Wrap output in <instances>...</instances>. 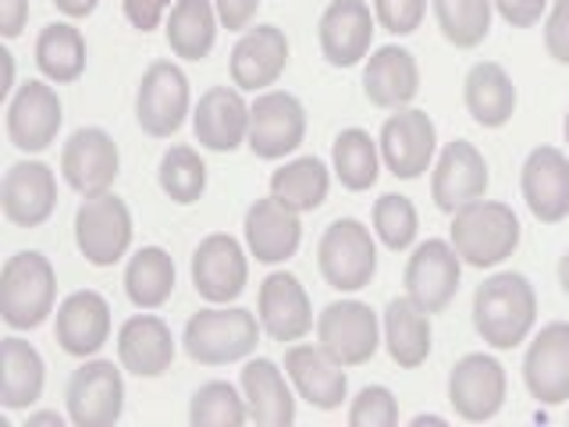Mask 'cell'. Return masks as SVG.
<instances>
[{"label": "cell", "mask_w": 569, "mask_h": 427, "mask_svg": "<svg viewBox=\"0 0 569 427\" xmlns=\"http://www.w3.org/2000/svg\"><path fill=\"white\" fill-rule=\"evenodd\" d=\"M533 320H538V296L516 271L491 275L473 296V328L491 349H516L527 342Z\"/></svg>", "instance_id": "obj_1"}, {"label": "cell", "mask_w": 569, "mask_h": 427, "mask_svg": "<svg viewBox=\"0 0 569 427\" xmlns=\"http://www.w3.org/2000/svg\"><path fill=\"white\" fill-rule=\"evenodd\" d=\"M53 296H58V275L43 254L26 249V254L8 257L4 275H0V317L8 328H40L53 314Z\"/></svg>", "instance_id": "obj_2"}, {"label": "cell", "mask_w": 569, "mask_h": 427, "mask_svg": "<svg viewBox=\"0 0 569 427\" xmlns=\"http://www.w3.org/2000/svg\"><path fill=\"white\" fill-rule=\"evenodd\" d=\"M520 246V218L498 200H477L452 214V249L470 267H495Z\"/></svg>", "instance_id": "obj_3"}, {"label": "cell", "mask_w": 569, "mask_h": 427, "mask_svg": "<svg viewBox=\"0 0 569 427\" xmlns=\"http://www.w3.org/2000/svg\"><path fill=\"white\" fill-rule=\"evenodd\" d=\"M257 338H260V317L239 307L231 310L207 307L189 317L182 346L189 352V360L203 367H221V364L246 360L257 349Z\"/></svg>", "instance_id": "obj_4"}, {"label": "cell", "mask_w": 569, "mask_h": 427, "mask_svg": "<svg viewBox=\"0 0 569 427\" xmlns=\"http://www.w3.org/2000/svg\"><path fill=\"white\" fill-rule=\"evenodd\" d=\"M320 275L338 292H360L378 271V246H373L370 228L356 218H338L325 228L317 242Z\"/></svg>", "instance_id": "obj_5"}, {"label": "cell", "mask_w": 569, "mask_h": 427, "mask_svg": "<svg viewBox=\"0 0 569 427\" xmlns=\"http://www.w3.org/2000/svg\"><path fill=\"white\" fill-rule=\"evenodd\" d=\"M79 254L93 267H114L132 246V214L121 196L100 192L86 196L76 214Z\"/></svg>", "instance_id": "obj_6"}, {"label": "cell", "mask_w": 569, "mask_h": 427, "mask_svg": "<svg viewBox=\"0 0 569 427\" xmlns=\"http://www.w3.org/2000/svg\"><path fill=\"white\" fill-rule=\"evenodd\" d=\"M189 79L174 61H153L139 79L136 121L153 139H168L182 129L189 115Z\"/></svg>", "instance_id": "obj_7"}, {"label": "cell", "mask_w": 569, "mask_h": 427, "mask_svg": "<svg viewBox=\"0 0 569 427\" xmlns=\"http://www.w3.org/2000/svg\"><path fill=\"white\" fill-rule=\"evenodd\" d=\"M317 346L342 367H360L381 346L378 317L360 299H338L317 317Z\"/></svg>", "instance_id": "obj_8"}, {"label": "cell", "mask_w": 569, "mask_h": 427, "mask_svg": "<svg viewBox=\"0 0 569 427\" xmlns=\"http://www.w3.org/2000/svg\"><path fill=\"white\" fill-rule=\"evenodd\" d=\"M307 136V111L302 103L284 93V89H267L249 103V150L260 160H281L292 150H299Z\"/></svg>", "instance_id": "obj_9"}, {"label": "cell", "mask_w": 569, "mask_h": 427, "mask_svg": "<svg viewBox=\"0 0 569 427\" xmlns=\"http://www.w3.org/2000/svg\"><path fill=\"white\" fill-rule=\"evenodd\" d=\"M68 420L76 427H111L124 409V381L114 360H86L68 381Z\"/></svg>", "instance_id": "obj_10"}, {"label": "cell", "mask_w": 569, "mask_h": 427, "mask_svg": "<svg viewBox=\"0 0 569 427\" xmlns=\"http://www.w3.org/2000/svg\"><path fill=\"white\" fill-rule=\"evenodd\" d=\"M378 147H381L388 171L402 178V182H413V178H420L435 160L438 132H435L431 115L417 111V107H402V111H396L381 125Z\"/></svg>", "instance_id": "obj_11"}, {"label": "cell", "mask_w": 569, "mask_h": 427, "mask_svg": "<svg viewBox=\"0 0 569 427\" xmlns=\"http://www.w3.org/2000/svg\"><path fill=\"white\" fill-rule=\"evenodd\" d=\"M449 403L470 424L498 417L506 406V367L485 352H470L449 374Z\"/></svg>", "instance_id": "obj_12"}, {"label": "cell", "mask_w": 569, "mask_h": 427, "mask_svg": "<svg viewBox=\"0 0 569 427\" xmlns=\"http://www.w3.org/2000/svg\"><path fill=\"white\" fill-rule=\"evenodd\" d=\"M488 160L473 142L456 139L441 150L438 165H435V178H431V196L435 207L445 214H456L462 207H470L477 200L488 196Z\"/></svg>", "instance_id": "obj_13"}, {"label": "cell", "mask_w": 569, "mask_h": 427, "mask_svg": "<svg viewBox=\"0 0 569 427\" xmlns=\"http://www.w3.org/2000/svg\"><path fill=\"white\" fill-rule=\"evenodd\" d=\"M462 260L445 239H427L406 264V296L427 314H441L459 289Z\"/></svg>", "instance_id": "obj_14"}, {"label": "cell", "mask_w": 569, "mask_h": 427, "mask_svg": "<svg viewBox=\"0 0 569 427\" xmlns=\"http://www.w3.org/2000/svg\"><path fill=\"white\" fill-rule=\"evenodd\" d=\"M61 97L58 89L47 82L29 79L26 86H18V93L11 97L8 107V136L22 153H43L61 132Z\"/></svg>", "instance_id": "obj_15"}, {"label": "cell", "mask_w": 569, "mask_h": 427, "mask_svg": "<svg viewBox=\"0 0 569 427\" xmlns=\"http://www.w3.org/2000/svg\"><path fill=\"white\" fill-rule=\"evenodd\" d=\"M249 281V264L242 246L224 236V231H213L207 236L192 254V285L207 302L221 307V302L239 299Z\"/></svg>", "instance_id": "obj_16"}, {"label": "cell", "mask_w": 569, "mask_h": 427, "mask_svg": "<svg viewBox=\"0 0 569 427\" xmlns=\"http://www.w3.org/2000/svg\"><path fill=\"white\" fill-rule=\"evenodd\" d=\"M121 168L114 139L103 129H79L61 150V175L79 196L111 192Z\"/></svg>", "instance_id": "obj_17"}, {"label": "cell", "mask_w": 569, "mask_h": 427, "mask_svg": "<svg viewBox=\"0 0 569 427\" xmlns=\"http://www.w3.org/2000/svg\"><path fill=\"white\" fill-rule=\"evenodd\" d=\"M4 218L18 228H40L58 207V178L43 160H18L0 186Z\"/></svg>", "instance_id": "obj_18"}, {"label": "cell", "mask_w": 569, "mask_h": 427, "mask_svg": "<svg viewBox=\"0 0 569 427\" xmlns=\"http://www.w3.org/2000/svg\"><path fill=\"white\" fill-rule=\"evenodd\" d=\"M527 391L545 406L569 403V325H545L527 349L523 360Z\"/></svg>", "instance_id": "obj_19"}, {"label": "cell", "mask_w": 569, "mask_h": 427, "mask_svg": "<svg viewBox=\"0 0 569 427\" xmlns=\"http://www.w3.org/2000/svg\"><path fill=\"white\" fill-rule=\"evenodd\" d=\"M257 317H260V328L281 346L299 342V338L313 328L310 296L299 285V278L289 271H274L263 278L260 296H257Z\"/></svg>", "instance_id": "obj_20"}, {"label": "cell", "mask_w": 569, "mask_h": 427, "mask_svg": "<svg viewBox=\"0 0 569 427\" xmlns=\"http://www.w3.org/2000/svg\"><path fill=\"white\" fill-rule=\"evenodd\" d=\"M320 53L331 68H352L370 53L373 14L367 0H331L320 14Z\"/></svg>", "instance_id": "obj_21"}, {"label": "cell", "mask_w": 569, "mask_h": 427, "mask_svg": "<svg viewBox=\"0 0 569 427\" xmlns=\"http://www.w3.org/2000/svg\"><path fill=\"white\" fill-rule=\"evenodd\" d=\"M192 132L196 142L213 153L239 150L249 136V103L242 100L239 89L231 86L207 89L192 111Z\"/></svg>", "instance_id": "obj_22"}, {"label": "cell", "mask_w": 569, "mask_h": 427, "mask_svg": "<svg viewBox=\"0 0 569 427\" xmlns=\"http://www.w3.org/2000/svg\"><path fill=\"white\" fill-rule=\"evenodd\" d=\"M53 335H58V346L68 356L89 360V356H97L107 346V338H111V307H107V299L93 289L71 292L58 307Z\"/></svg>", "instance_id": "obj_23"}, {"label": "cell", "mask_w": 569, "mask_h": 427, "mask_svg": "<svg viewBox=\"0 0 569 427\" xmlns=\"http://www.w3.org/2000/svg\"><path fill=\"white\" fill-rule=\"evenodd\" d=\"M523 200L545 225L569 218V157L556 147L530 150L523 165Z\"/></svg>", "instance_id": "obj_24"}, {"label": "cell", "mask_w": 569, "mask_h": 427, "mask_svg": "<svg viewBox=\"0 0 569 427\" xmlns=\"http://www.w3.org/2000/svg\"><path fill=\"white\" fill-rule=\"evenodd\" d=\"M284 64H289V40L278 26L246 29L231 50V82L249 93H260L281 79Z\"/></svg>", "instance_id": "obj_25"}, {"label": "cell", "mask_w": 569, "mask_h": 427, "mask_svg": "<svg viewBox=\"0 0 569 427\" xmlns=\"http://www.w3.org/2000/svg\"><path fill=\"white\" fill-rule=\"evenodd\" d=\"M284 374L296 385L299 399H307L313 409H338L349 391L342 364L320 346H292L284 352Z\"/></svg>", "instance_id": "obj_26"}, {"label": "cell", "mask_w": 569, "mask_h": 427, "mask_svg": "<svg viewBox=\"0 0 569 427\" xmlns=\"http://www.w3.org/2000/svg\"><path fill=\"white\" fill-rule=\"evenodd\" d=\"M363 93L381 111H402L420 93V68L406 47H381L363 68Z\"/></svg>", "instance_id": "obj_27"}, {"label": "cell", "mask_w": 569, "mask_h": 427, "mask_svg": "<svg viewBox=\"0 0 569 427\" xmlns=\"http://www.w3.org/2000/svg\"><path fill=\"white\" fill-rule=\"evenodd\" d=\"M118 360L136 378H160L174 364L171 328L157 314H136L118 331Z\"/></svg>", "instance_id": "obj_28"}, {"label": "cell", "mask_w": 569, "mask_h": 427, "mask_svg": "<svg viewBox=\"0 0 569 427\" xmlns=\"http://www.w3.org/2000/svg\"><path fill=\"white\" fill-rule=\"evenodd\" d=\"M302 242V225L299 214L278 203L274 196L257 200L246 210V246L260 264H284L296 257Z\"/></svg>", "instance_id": "obj_29"}, {"label": "cell", "mask_w": 569, "mask_h": 427, "mask_svg": "<svg viewBox=\"0 0 569 427\" xmlns=\"http://www.w3.org/2000/svg\"><path fill=\"white\" fill-rule=\"evenodd\" d=\"M242 396H246V409L249 420L260 427H289L296 424V399L292 388L284 381V374L257 356L242 367Z\"/></svg>", "instance_id": "obj_30"}, {"label": "cell", "mask_w": 569, "mask_h": 427, "mask_svg": "<svg viewBox=\"0 0 569 427\" xmlns=\"http://www.w3.org/2000/svg\"><path fill=\"white\" fill-rule=\"evenodd\" d=\"M385 346L399 367H420L431 356V314L409 296L391 299L385 310Z\"/></svg>", "instance_id": "obj_31"}, {"label": "cell", "mask_w": 569, "mask_h": 427, "mask_svg": "<svg viewBox=\"0 0 569 427\" xmlns=\"http://www.w3.org/2000/svg\"><path fill=\"white\" fill-rule=\"evenodd\" d=\"M43 396V356L26 338H4L0 346V403L8 409H29Z\"/></svg>", "instance_id": "obj_32"}, {"label": "cell", "mask_w": 569, "mask_h": 427, "mask_svg": "<svg viewBox=\"0 0 569 427\" xmlns=\"http://www.w3.org/2000/svg\"><path fill=\"white\" fill-rule=\"evenodd\" d=\"M467 111L485 129H502L516 115V86L509 71L495 61H480L467 76Z\"/></svg>", "instance_id": "obj_33"}, {"label": "cell", "mask_w": 569, "mask_h": 427, "mask_svg": "<svg viewBox=\"0 0 569 427\" xmlns=\"http://www.w3.org/2000/svg\"><path fill=\"white\" fill-rule=\"evenodd\" d=\"M218 8L213 0H174L168 14V47L174 58L203 61L218 40Z\"/></svg>", "instance_id": "obj_34"}, {"label": "cell", "mask_w": 569, "mask_h": 427, "mask_svg": "<svg viewBox=\"0 0 569 427\" xmlns=\"http://www.w3.org/2000/svg\"><path fill=\"white\" fill-rule=\"evenodd\" d=\"M124 292H129L132 307L139 310L164 307L174 292V260L168 249L142 246L129 260V267H124Z\"/></svg>", "instance_id": "obj_35"}, {"label": "cell", "mask_w": 569, "mask_h": 427, "mask_svg": "<svg viewBox=\"0 0 569 427\" xmlns=\"http://www.w3.org/2000/svg\"><path fill=\"white\" fill-rule=\"evenodd\" d=\"M328 189H331L328 168L320 165L317 157L289 160V165L271 175V196L289 210H296V214L317 210L320 203L328 200Z\"/></svg>", "instance_id": "obj_36"}, {"label": "cell", "mask_w": 569, "mask_h": 427, "mask_svg": "<svg viewBox=\"0 0 569 427\" xmlns=\"http://www.w3.org/2000/svg\"><path fill=\"white\" fill-rule=\"evenodd\" d=\"M36 64L40 71L58 86L76 82L86 71V40L76 26L68 22H53L40 32L36 40Z\"/></svg>", "instance_id": "obj_37"}, {"label": "cell", "mask_w": 569, "mask_h": 427, "mask_svg": "<svg viewBox=\"0 0 569 427\" xmlns=\"http://www.w3.org/2000/svg\"><path fill=\"white\" fill-rule=\"evenodd\" d=\"M378 142L370 139V132L363 129H346L338 132L335 147H331V160H335V175L349 192H367L373 182H378L381 171V157H378Z\"/></svg>", "instance_id": "obj_38"}, {"label": "cell", "mask_w": 569, "mask_h": 427, "mask_svg": "<svg viewBox=\"0 0 569 427\" xmlns=\"http://www.w3.org/2000/svg\"><path fill=\"white\" fill-rule=\"evenodd\" d=\"M491 0H435V18L441 36L459 50H473L491 32Z\"/></svg>", "instance_id": "obj_39"}, {"label": "cell", "mask_w": 569, "mask_h": 427, "mask_svg": "<svg viewBox=\"0 0 569 427\" xmlns=\"http://www.w3.org/2000/svg\"><path fill=\"white\" fill-rule=\"evenodd\" d=\"M157 178H160L164 196H171V200L182 207L196 203L207 192V165L192 147H171L164 157H160Z\"/></svg>", "instance_id": "obj_40"}, {"label": "cell", "mask_w": 569, "mask_h": 427, "mask_svg": "<svg viewBox=\"0 0 569 427\" xmlns=\"http://www.w3.org/2000/svg\"><path fill=\"white\" fill-rule=\"evenodd\" d=\"M249 420L246 396H239L236 385L228 381H207L196 388L189 403V424L192 427H239Z\"/></svg>", "instance_id": "obj_41"}, {"label": "cell", "mask_w": 569, "mask_h": 427, "mask_svg": "<svg viewBox=\"0 0 569 427\" xmlns=\"http://www.w3.org/2000/svg\"><path fill=\"white\" fill-rule=\"evenodd\" d=\"M417 207L406 200V196L396 192H385L378 203H373V231L388 249H409L417 239Z\"/></svg>", "instance_id": "obj_42"}, {"label": "cell", "mask_w": 569, "mask_h": 427, "mask_svg": "<svg viewBox=\"0 0 569 427\" xmlns=\"http://www.w3.org/2000/svg\"><path fill=\"white\" fill-rule=\"evenodd\" d=\"M349 424L352 427H396L399 424V403L388 388L370 385L349 406Z\"/></svg>", "instance_id": "obj_43"}, {"label": "cell", "mask_w": 569, "mask_h": 427, "mask_svg": "<svg viewBox=\"0 0 569 427\" xmlns=\"http://www.w3.org/2000/svg\"><path fill=\"white\" fill-rule=\"evenodd\" d=\"M427 14V0H373V18L388 29L391 36H409L417 32Z\"/></svg>", "instance_id": "obj_44"}, {"label": "cell", "mask_w": 569, "mask_h": 427, "mask_svg": "<svg viewBox=\"0 0 569 427\" xmlns=\"http://www.w3.org/2000/svg\"><path fill=\"white\" fill-rule=\"evenodd\" d=\"M545 47L559 64H569V0H556L545 22Z\"/></svg>", "instance_id": "obj_45"}, {"label": "cell", "mask_w": 569, "mask_h": 427, "mask_svg": "<svg viewBox=\"0 0 569 427\" xmlns=\"http://www.w3.org/2000/svg\"><path fill=\"white\" fill-rule=\"evenodd\" d=\"M491 4L512 29H530L541 22L548 0H491Z\"/></svg>", "instance_id": "obj_46"}, {"label": "cell", "mask_w": 569, "mask_h": 427, "mask_svg": "<svg viewBox=\"0 0 569 427\" xmlns=\"http://www.w3.org/2000/svg\"><path fill=\"white\" fill-rule=\"evenodd\" d=\"M174 8V0H124V18L139 29V32H153L164 14Z\"/></svg>", "instance_id": "obj_47"}, {"label": "cell", "mask_w": 569, "mask_h": 427, "mask_svg": "<svg viewBox=\"0 0 569 427\" xmlns=\"http://www.w3.org/2000/svg\"><path fill=\"white\" fill-rule=\"evenodd\" d=\"M213 8H218V18H221L224 29L242 32L249 22H253L260 0H213Z\"/></svg>", "instance_id": "obj_48"}, {"label": "cell", "mask_w": 569, "mask_h": 427, "mask_svg": "<svg viewBox=\"0 0 569 427\" xmlns=\"http://www.w3.org/2000/svg\"><path fill=\"white\" fill-rule=\"evenodd\" d=\"M29 22V0H0V32L4 40H18Z\"/></svg>", "instance_id": "obj_49"}, {"label": "cell", "mask_w": 569, "mask_h": 427, "mask_svg": "<svg viewBox=\"0 0 569 427\" xmlns=\"http://www.w3.org/2000/svg\"><path fill=\"white\" fill-rule=\"evenodd\" d=\"M53 4H58V11L68 18H89L97 11L100 0H53Z\"/></svg>", "instance_id": "obj_50"}, {"label": "cell", "mask_w": 569, "mask_h": 427, "mask_svg": "<svg viewBox=\"0 0 569 427\" xmlns=\"http://www.w3.org/2000/svg\"><path fill=\"white\" fill-rule=\"evenodd\" d=\"M26 427H64V417L58 409H40V414H29Z\"/></svg>", "instance_id": "obj_51"}, {"label": "cell", "mask_w": 569, "mask_h": 427, "mask_svg": "<svg viewBox=\"0 0 569 427\" xmlns=\"http://www.w3.org/2000/svg\"><path fill=\"white\" fill-rule=\"evenodd\" d=\"M409 424H413V427H427V424H431V427H445V424H449V420H445V417H438V414H420V417H413V420H409Z\"/></svg>", "instance_id": "obj_52"}, {"label": "cell", "mask_w": 569, "mask_h": 427, "mask_svg": "<svg viewBox=\"0 0 569 427\" xmlns=\"http://www.w3.org/2000/svg\"><path fill=\"white\" fill-rule=\"evenodd\" d=\"M559 285H562V292L569 296V249H566L562 260H559Z\"/></svg>", "instance_id": "obj_53"}, {"label": "cell", "mask_w": 569, "mask_h": 427, "mask_svg": "<svg viewBox=\"0 0 569 427\" xmlns=\"http://www.w3.org/2000/svg\"><path fill=\"white\" fill-rule=\"evenodd\" d=\"M562 129H566V142H569V115H566V125H562Z\"/></svg>", "instance_id": "obj_54"}]
</instances>
